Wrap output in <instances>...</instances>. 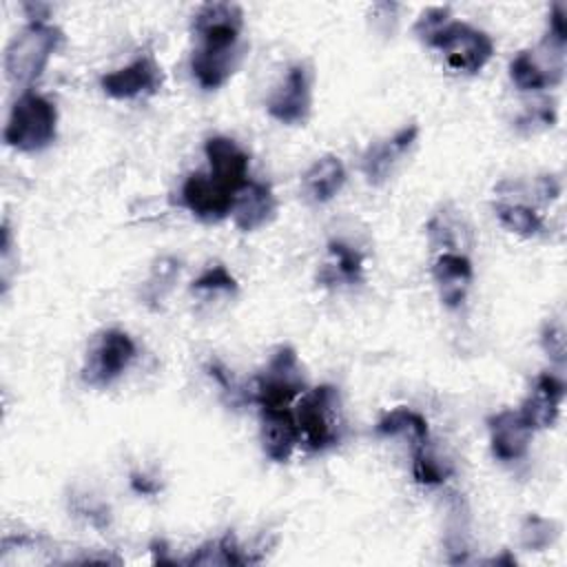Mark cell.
Returning a JSON list of instances; mask_svg holds the SVG:
<instances>
[{
	"mask_svg": "<svg viewBox=\"0 0 567 567\" xmlns=\"http://www.w3.org/2000/svg\"><path fill=\"white\" fill-rule=\"evenodd\" d=\"M58 135V109L55 104L35 93L22 91L11 104L4 124V144L20 153H38L55 142Z\"/></svg>",
	"mask_w": 567,
	"mask_h": 567,
	"instance_id": "obj_2",
	"label": "cell"
},
{
	"mask_svg": "<svg viewBox=\"0 0 567 567\" xmlns=\"http://www.w3.org/2000/svg\"><path fill=\"white\" fill-rule=\"evenodd\" d=\"M259 423L264 454L275 463H286L301 443L295 412L290 408H259Z\"/></svg>",
	"mask_w": 567,
	"mask_h": 567,
	"instance_id": "obj_15",
	"label": "cell"
},
{
	"mask_svg": "<svg viewBox=\"0 0 567 567\" xmlns=\"http://www.w3.org/2000/svg\"><path fill=\"white\" fill-rule=\"evenodd\" d=\"M239 284L237 279L228 272V268L224 264H210L208 268H204L199 272V277L193 279L190 284V290L195 292H237Z\"/></svg>",
	"mask_w": 567,
	"mask_h": 567,
	"instance_id": "obj_28",
	"label": "cell"
},
{
	"mask_svg": "<svg viewBox=\"0 0 567 567\" xmlns=\"http://www.w3.org/2000/svg\"><path fill=\"white\" fill-rule=\"evenodd\" d=\"M301 443L312 452H323L339 445L346 419L341 410V394L334 385L323 383L312 390H306L292 410Z\"/></svg>",
	"mask_w": 567,
	"mask_h": 567,
	"instance_id": "obj_3",
	"label": "cell"
},
{
	"mask_svg": "<svg viewBox=\"0 0 567 567\" xmlns=\"http://www.w3.org/2000/svg\"><path fill=\"white\" fill-rule=\"evenodd\" d=\"M275 215H277V197L268 184L248 179L237 188L230 217L241 233H252L264 228L275 219Z\"/></svg>",
	"mask_w": 567,
	"mask_h": 567,
	"instance_id": "obj_14",
	"label": "cell"
},
{
	"mask_svg": "<svg viewBox=\"0 0 567 567\" xmlns=\"http://www.w3.org/2000/svg\"><path fill=\"white\" fill-rule=\"evenodd\" d=\"M565 399V383L554 372H540L534 381V388L520 403L518 412L527 421V425L536 430L551 427L560 414V405Z\"/></svg>",
	"mask_w": 567,
	"mask_h": 567,
	"instance_id": "obj_18",
	"label": "cell"
},
{
	"mask_svg": "<svg viewBox=\"0 0 567 567\" xmlns=\"http://www.w3.org/2000/svg\"><path fill=\"white\" fill-rule=\"evenodd\" d=\"M308 390L299 354L292 346H279L266 368L255 377L252 401L259 408H290Z\"/></svg>",
	"mask_w": 567,
	"mask_h": 567,
	"instance_id": "obj_4",
	"label": "cell"
},
{
	"mask_svg": "<svg viewBox=\"0 0 567 567\" xmlns=\"http://www.w3.org/2000/svg\"><path fill=\"white\" fill-rule=\"evenodd\" d=\"M131 487H133L137 494H142V496H153V494L159 492V483H157L155 478L146 476V474H140V472L131 474Z\"/></svg>",
	"mask_w": 567,
	"mask_h": 567,
	"instance_id": "obj_34",
	"label": "cell"
},
{
	"mask_svg": "<svg viewBox=\"0 0 567 567\" xmlns=\"http://www.w3.org/2000/svg\"><path fill=\"white\" fill-rule=\"evenodd\" d=\"M179 272V261L173 257H159L155 259L151 268V277L146 281V299L157 301L164 297V292L173 286L175 277Z\"/></svg>",
	"mask_w": 567,
	"mask_h": 567,
	"instance_id": "obj_29",
	"label": "cell"
},
{
	"mask_svg": "<svg viewBox=\"0 0 567 567\" xmlns=\"http://www.w3.org/2000/svg\"><path fill=\"white\" fill-rule=\"evenodd\" d=\"M419 124H405L392 135L372 142L363 155H361V173L365 175V182L372 186H381L390 179L399 162L412 151V146L419 140Z\"/></svg>",
	"mask_w": 567,
	"mask_h": 567,
	"instance_id": "obj_10",
	"label": "cell"
},
{
	"mask_svg": "<svg viewBox=\"0 0 567 567\" xmlns=\"http://www.w3.org/2000/svg\"><path fill=\"white\" fill-rule=\"evenodd\" d=\"M560 534V525L554 518H545L540 514H527L518 538H520V547L527 551H543L549 545H554V540Z\"/></svg>",
	"mask_w": 567,
	"mask_h": 567,
	"instance_id": "obj_27",
	"label": "cell"
},
{
	"mask_svg": "<svg viewBox=\"0 0 567 567\" xmlns=\"http://www.w3.org/2000/svg\"><path fill=\"white\" fill-rule=\"evenodd\" d=\"M489 430V447L494 458L503 463L518 461L527 454L534 430L527 425L518 410H498L487 416Z\"/></svg>",
	"mask_w": 567,
	"mask_h": 567,
	"instance_id": "obj_13",
	"label": "cell"
},
{
	"mask_svg": "<svg viewBox=\"0 0 567 567\" xmlns=\"http://www.w3.org/2000/svg\"><path fill=\"white\" fill-rule=\"evenodd\" d=\"M489 565H516V558L509 554V551H503V556H496V558H492V560H487Z\"/></svg>",
	"mask_w": 567,
	"mask_h": 567,
	"instance_id": "obj_35",
	"label": "cell"
},
{
	"mask_svg": "<svg viewBox=\"0 0 567 567\" xmlns=\"http://www.w3.org/2000/svg\"><path fill=\"white\" fill-rule=\"evenodd\" d=\"M430 47L441 51L447 66L456 73H478L494 55L492 38L463 20H452Z\"/></svg>",
	"mask_w": 567,
	"mask_h": 567,
	"instance_id": "obj_6",
	"label": "cell"
},
{
	"mask_svg": "<svg viewBox=\"0 0 567 567\" xmlns=\"http://www.w3.org/2000/svg\"><path fill=\"white\" fill-rule=\"evenodd\" d=\"M137 354L135 341L120 328L97 332L84 354L80 377L91 388H106L124 374Z\"/></svg>",
	"mask_w": 567,
	"mask_h": 567,
	"instance_id": "obj_5",
	"label": "cell"
},
{
	"mask_svg": "<svg viewBox=\"0 0 567 567\" xmlns=\"http://www.w3.org/2000/svg\"><path fill=\"white\" fill-rule=\"evenodd\" d=\"M494 215L505 230L520 237H536L543 230V217L523 202H498L494 204Z\"/></svg>",
	"mask_w": 567,
	"mask_h": 567,
	"instance_id": "obj_26",
	"label": "cell"
},
{
	"mask_svg": "<svg viewBox=\"0 0 567 567\" xmlns=\"http://www.w3.org/2000/svg\"><path fill=\"white\" fill-rule=\"evenodd\" d=\"M452 474V463L447 458H443L432 445L430 441L425 443H416L414 445V456H412V476L419 485L425 487H434V485H443Z\"/></svg>",
	"mask_w": 567,
	"mask_h": 567,
	"instance_id": "obj_25",
	"label": "cell"
},
{
	"mask_svg": "<svg viewBox=\"0 0 567 567\" xmlns=\"http://www.w3.org/2000/svg\"><path fill=\"white\" fill-rule=\"evenodd\" d=\"M64 33L49 20L27 22L4 49V73L16 86H29L44 73L49 60L62 44Z\"/></svg>",
	"mask_w": 567,
	"mask_h": 567,
	"instance_id": "obj_1",
	"label": "cell"
},
{
	"mask_svg": "<svg viewBox=\"0 0 567 567\" xmlns=\"http://www.w3.org/2000/svg\"><path fill=\"white\" fill-rule=\"evenodd\" d=\"M540 346L545 350V354L563 365L565 357H567V343H565V326L560 319H549L543 330H540Z\"/></svg>",
	"mask_w": 567,
	"mask_h": 567,
	"instance_id": "obj_31",
	"label": "cell"
},
{
	"mask_svg": "<svg viewBox=\"0 0 567 567\" xmlns=\"http://www.w3.org/2000/svg\"><path fill=\"white\" fill-rule=\"evenodd\" d=\"M182 563L184 565L213 567V565H246L250 560H248V554L244 551V547L239 545L237 536L233 532H226L221 538H215V540H208V543L199 545Z\"/></svg>",
	"mask_w": 567,
	"mask_h": 567,
	"instance_id": "obj_23",
	"label": "cell"
},
{
	"mask_svg": "<svg viewBox=\"0 0 567 567\" xmlns=\"http://www.w3.org/2000/svg\"><path fill=\"white\" fill-rule=\"evenodd\" d=\"M377 434L379 436H410L416 443H425L430 441V427H427V421L421 412L412 410V408H405V405H399L394 410H388L379 423H377Z\"/></svg>",
	"mask_w": 567,
	"mask_h": 567,
	"instance_id": "obj_24",
	"label": "cell"
},
{
	"mask_svg": "<svg viewBox=\"0 0 567 567\" xmlns=\"http://www.w3.org/2000/svg\"><path fill=\"white\" fill-rule=\"evenodd\" d=\"M545 40H549L554 44H560V47L567 44V7H565V2H554L551 4Z\"/></svg>",
	"mask_w": 567,
	"mask_h": 567,
	"instance_id": "obj_33",
	"label": "cell"
},
{
	"mask_svg": "<svg viewBox=\"0 0 567 567\" xmlns=\"http://www.w3.org/2000/svg\"><path fill=\"white\" fill-rule=\"evenodd\" d=\"M235 193L210 173H190L182 184V204L202 221L215 224L230 215Z\"/></svg>",
	"mask_w": 567,
	"mask_h": 567,
	"instance_id": "obj_12",
	"label": "cell"
},
{
	"mask_svg": "<svg viewBox=\"0 0 567 567\" xmlns=\"http://www.w3.org/2000/svg\"><path fill=\"white\" fill-rule=\"evenodd\" d=\"M365 255L343 239L328 241V261L319 270V281L323 286L337 284H359L363 279Z\"/></svg>",
	"mask_w": 567,
	"mask_h": 567,
	"instance_id": "obj_21",
	"label": "cell"
},
{
	"mask_svg": "<svg viewBox=\"0 0 567 567\" xmlns=\"http://www.w3.org/2000/svg\"><path fill=\"white\" fill-rule=\"evenodd\" d=\"M432 279L439 292V299L445 308L463 306L472 279L474 266L465 252H441L432 266Z\"/></svg>",
	"mask_w": 567,
	"mask_h": 567,
	"instance_id": "obj_19",
	"label": "cell"
},
{
	"mask_svg": "<svg viewBox=\"0 0 567 567\" xmlns=\"http://www.w3.org/2000/svg\"><path fill=\"white\" fill-rule=\"evenodd\" d=\"M346 184V166L337 155L317 157L301 175L303 197L312 204H328Z\"/></svg>",
	"mask_w": 567,
	"mask_h": 567,
	"instance_id": "obj_20",
	"label": "cell"
},
{
	"mask_svg": "<svg viewBox=\"0 0 567 567\" xmlns=\"http://www.w3.org/2000/svg\"><path fill=\"white\" fill-rule=\"evenodd\" d=\"M204 155L208 159V173L226 188L237 193L248 182V153L226 135H213L204 142Z\"/></svg>",
	"mask_w": 567,
	"mask_h": 567,
	"instance_id": "obj_17",
	"label": "cell"
},
{
	"mask_svg": "<svg viewBox=\"0 0 567 567\" xmlns=\"http://www.w3.org/2000/svg\"><path fill=\"white\" fill-rule=\"evenodd\" d=\"M427 235L434 248H441L443 252H461L470 237V226L463 221L458 210L445 206L427 221Z\"/></svg>",
	"mask_w": 567,
	"mask_h": 567,
	"instance_id": "obj_22",
	"label": "cell"
},
{
	"mask_svg": "<svg viewBox=\"0 0 567 567\" xmlns=\"http://www.w3.org/2000/svg\"><path fill=\"white\" fill-rule=\"evenodd\" d=\"M452 22L450 9L447 7H427L425 11H421V16L416 18L412 31L414 35L423 42V44H432L434 38Z\"/></svg>",
	"mask_w": 567,
	"mask_h": 567,
	"instance_id": "obj_30",
	"label": "cell"
},
{
	"mask_svg": "<svg viewBox=\"0 0 567 567\" xmlns=\"http://www.w3.org/2000/svg\"><path fill=\"white\" fill-rule=\"evenodd\" d=\"M164 84L162 66L153 53H144L122 69L104 73L100 78V89L115 100H133L144 95H155Z\"/></svg>",
	"mask_w": 567,
	"mask_h": 567,
	"instance_id": "obj_9",
	"label": "cell"
},
{
	"mask_svg": "<svg viewBox=\"0 0 567 567\" xmlns=\"http://www.w3.org/2000/svg\"><path fill=\"white\" fill-rule=\"evenodd\" d=\"M241 31L244 11L235 2H208L193 16V33L204 47H237Z\"/></svg>",
	"mask_w": 567,
	"mask_h": 567,
	"instance_id": "obj_11",
	"label": "cell"
},
{
	"mask_svg": "<svg viewBox=\"0 0 567 567\" xmlns=\"http://www.w3.org/2000/svg\"><path fill=\"white\" fill-rule=\"evenodd\" d=\"M312 109V69L308 62H295L270 91L266 111L281 124H301Z\"/></svg>",
	"mask_w": 567,
	"mask_h": 567,
	"instance_id": "obj_8",
	"label": "cell"
},
{
	"mask_svg": "<svg viewBox=\"0 0 567 567\" xmlns=\"http://www.w3.org/2000/svg\"><path fill=\"white\" fill-rule=\"evenodd\" d=\"M565 75V47L543 40L538 49L518 51L509 60V80L520 91L558 86Z\"/></svg>",
	"mask_w": 567,
	"mask_h": 567,
	"instance_id": "obj_7",
	"label": "cell"
},
{
	"mask_svg": "<svg viewBox=\"0 0 567 567\" xmlns=\"http://www.w3.org/2000/svg\"><path fill=\"white\" fill-rule=\"evenodd\" d=\"M244 47H204L197 44L190 53V73L204 91L221 89L237 71Z\"/></svg>",
	"mask_w": 567,
	"mask_h": 567,
	"instance_id": "obj_16",
	"label": "cell"
},
{
	"mask_svg": "<svg viewBox=\"0 0 567 567\" xmlns=\"http://www.w3.org/2000/svg\"><path fill=\"white\" fill-rule=\"evenodd\" d=\"M556 102L554 100H540L536 102L532 109H527L520 117H518V126H525L527 131H536V128H551L556 124Z\"/></svg>",
	"mask_w": 567,
	"mask_h": 567,
	"instance_id": "obj_32",
	"label": "cell"
}]
</instances>
